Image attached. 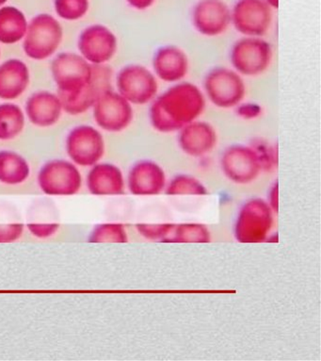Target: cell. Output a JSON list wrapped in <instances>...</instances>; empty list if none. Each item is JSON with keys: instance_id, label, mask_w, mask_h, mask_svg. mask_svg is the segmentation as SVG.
I'll return each instance as SVG.
<instances>
[{"instance_id": "cell-1", "label": "cell", "mask_w": 321, "mask_h": 361, "mask_svg": "<svg viewBox=\"0 0 321 361\" xmlns=\"http://www.w3.org/2000/svg\"><path fill=\"white\" fill-rule=\"evenodd\" d=\"M205 108L206 97L199 87L180 81L153 100L151 125L158 133H175L199 119Z\"/></svg>"}, {"instance_id": "cell-2", "label": "cell", "mask_w": 321, "mask_h": 361, "mask_svg": "<svg viewBox=\"0 0 321 361\" xmlns=\"http://www.w3.org/2000/svg\"><path fill=\"white\" fill-rule=\"evenodd\" d=\"M203 87L209 102L220 109L237 107L246 94L242 75L227 67H215L210 70L206 75Z\"/></svg>"}, {"instance_id": "cell-3", "label": "cell", "mask_w": 321, "mask_h": 361, "mask_svg": "<svg viewBox=\"0 0 321 361\" xmlns=\"http://www.w3.org/2000/svg\"><path fill=\"white\" fill-rule=\"evenodd\" d=\"M230 61L239 75L256 77L269 69L272 61V47L262 37L244 36L232 47Z\"/></svg>"}, {"instance_id": "cell-4", "label": "cell", "mask_w": 321, "mask_h": 361, "mask_svg": "<svg viewBox=\"0 0 321 361\" xmlns=\"http://www.w3.org/2000/svg\"><path fill=\"white\" fill-rule=\"evenodd\" d=\"M38 184L44 195L71 197L80 192L82 176L77 166L64 159H53L41 168Z\"/></svg>"}, {"instance_id": "cell-5", "label": "cell", "mask_w": 321, "mask_h": 361, "mask_svg": "<svg viewBox=\"0 0 321 361\" xmlns=\"http://www.w3.org/2000/svg\"><path fill=\"white\" fill-rule=\"evenodd\" d=\"M116 84L118 93L132 105L147 104L158 94L155 74L139 64L125 66L117 75Z\"/></svg>"}, {"instance_id": "cell-6", "label": "cell", "mask_w": 321, "mask_h": 361, "mask_svg": "<svg viewBox=\"0 0 321 361\" xmlns=\"http://www.w3.org/2000/svg\"><path fill=\"white\" fill-rule=\"evenodd\" d=\"M26 33L25 52L30 58L39 61L50 57L63 39L61 25L49 15H39L33 18Z\"/></svg>"}, {"instance_id": "cell-7", "label": "cell", "mask_w": 321, "mask_h": 361, "mask_svg": "<svg viewBox=\"0 0 321 361\" xmlns=\"http://www.w3.org/2000/svg\"><path fill=\"white\" fill-rule=\"evenodd\" d=\"M272 18V9L265 0H237L231 9V24L245 37H263Z\"/></svg>"}, {"instance_id": "cell-8", "label": "cell", "mask_w": 321, "mask_h": 361, "mask_svg": "<svg viewBox=\"0 0 321 361\" xmlns=\"http://www.w3.org/2000/svg\"><path fill=\"white\" fill-rule=\"evenodd\" d=\"M92 66L74 53H63L52 63V75L58 88V97L77 94L90 80Z\"/></svg>"}, {"instance_id": "cell-9", "label": "cell", "mask_w": 321, "mask_h": 361, "mask_svg": "<svg viewBox=\"0 0 321 361\" xmlns=\"http://www.w3.org/2000/svg\"><path fill=\"white\" fill-rule=\"evenodd\" d=\"M273 223L272 212L264 200H250L237 217L234 235L241 243H258L266 239Z\"/></svg>"}, {"instance_id": "cell-10", "label": "cell", "mask_w": 321, "mask_h": 361, "mask_svg": "<svg viewBox=\"0 0 321 361\" xmlns=\"http://www.w3.org/2000/svg\"><path fill=\"white\" fill-rule=\"evenodd\" d=\"M111 70L104 64H93L90 80L77 94L58 97L66 113L77 116L94 107L99 97L111 90Z\"/></svg>"}, {"instance_id": "cell-11", "label": "cell", "mask_w": 321, "mask_h": 361, "mask_svg": "<svg viewBox=\"0 0 321 361\" xmlns=\"http://www.w3.org/2000/svg\"><path fill=\"white\" fill-rule=\"evenodd\" d=\"M66 151L74 164L80 166H94L104 155V139L96 128L80 126L67 136Z\"/></svg>"}, {"instance_id": "cell-12", "label": "cell", "mask_w": 321, "mask_h": 361, "mask_svg": "<svg viewBox=\"0 0 321 361\" xmlns=\"http://www.w3.org/2000/svg\"><path fill=\"white\" fill-rule=\"evenodd\" d=\"M94 108L96 124L110 133H120L132 122V104L111 90L99 97Z\"/></svg>"}, {"instance_id": "cell-13", "label": "cell", "mask_w": 321, "mask_h": 361, "mask_svg": "<svg viewBox=\"0 0 321 361\" xmlns=\"http://www.w3.org/2000/svg\"><path fill=\"white\" fill-rule=\"evenodd\" d=\"M220 164L225 175L237 184L253 183L262 171L255 150L244 145L229 147L222 154Z\"/></svg>"}, {"instance_id": "cell-14", "label": "cell", "mask_w": 321, "mask_h": 361, "mask_svg": "<svg viewBox=\"0 0 321 361\" xmlns=\"http://www.w3.org/2000/svg\"><path fill=\"white\" fill-rule=\"evenodd\" d=\"M192 24L200 35L217 37L231 25V9L223 0H199L192 10Z\"/></svg>"}, {"instance_id": "cell-15", "label": "cell", "mask_w": 321, "mask_h": 361, "mask_svg": "<svg viewBox=\"0 0 321 361\" xmlns=\"http://www.w3.org/2000/svg\"><path fill=\"white\" fill-rule=\"evenodd\" d=\"M78 47L86 60L93 64H104L116 53V36L108 27L94 25L83 30Z\"/></svg>"}, {"instance_id": "cell-16", "label": "cell", "mask_w": 321, "mask_h": 361, "mask_svg": "<svg viewBox=\"0 0 321 361\" xmlns=\"http://www.w3.org/2000/svg\"><path fill=\"white\" fill-rule=\"evenodd\" d=\"M153 74L168 83H178L188 75L189 61L186 52L180 47H161L153 58Z\"/></svg>"}, {"instance_id": "cell-17", "label": "cell", "mask_w": 321, "mask_h": 361, "mask_svg": "<svg viewBox=\"0 0 321 361\" xmlns=\"http://www.w3.org/2000/svg\"><path fill=\"white\" fill-rule=\"evenodd\" d=\"M127 185L133 195H158L165 189V172L152 161L137 162L128 173Z\"/></svg>"}, {"instance_id": "cell-18", "label": "cell", "mask_w": 321, "mask_h": 361, "mask_svg": "<svg viewBox=\"0 0 321 361\" xmlns=\"http://www.w3.org/2000/svg\"><path fill=\"white\" fill-rule=\"evenodd\" d=\"M218 136L209 123L194 121L180 130L178 142L184 153L191 157H202L211 152L217 145Z\"/></svg>"}, {"instance_id": "cell-19", "label": "cell", "mask_w": 321, "mask_h": 361, "mask_svg": "<svg viewBox=\"0 0 321 361\" xmlns=\"http://www.w3.org/2000/svg\"><path fill=\"white\" fill-rule=\"evenodd\" d=\"M87 187L92 195L99 197L118 195L125 191V178L116 165L96 164L87 176Z\"/></svg>"}, {"instance_id": "cell-20", "label": "cell", "mask_w": 321, "mask_h": 361, "mask_svg": "<svg viewBox=\"0 0 321 361\" xmlns=\"http://www.w3.org/2000/svg\"><path fill=\"white\" fill-rule=\"evenodd\" d=\"M58 97L49 92H38L27 100L26 111L32 124L39 127H50L57 123L61 114Z\"/></svg>"}, {"instance_id": "cell-21", "label": "cell", "mask_w": 321, "mask_h": 361, "mask_svg": "<svg viewBox=\"0 0 321 361\" xmlns=\"http://www.w3.org/2000/svg\"><path fill=\"white\" fill-rule=\"evenodd\" d=\"M29 81V69L23 61L15 59L5 61L0 66V99H18L24 93Z\"/></svg>"}, {"instance_id": "cell-22", "label": "cell", "mask_w": 321, "mask_h": 361, "mask_svg": "<svg viewBox=\"0 0 321 361\" xmlns=\"http://www.w3.org/2000/svg\"><path fill=\"white\" fill-rule=\"evenodd\" d=\"M30 173V165L23 157L13 151H0V183L19 185L27 180Z\"/></svg>"}, {"instance_id": "cell-23", "label": "cell", "mask_w": 321, "mask_h": 361, "mask_svg": "<svg viewBox=\"0 0 321 361\" xmlns=\"http://www.w3.org/2000/svg\"><path fill=\"white\" fill-rule=\"evenodd\" d=\"M27 24L20 11L13 7L0 9V42L15 44L26 35Z\"/></svg>"}, {"instance_id": "cell-24", "label": "cell", "mask_w": 321, "mask_h": 361, "mask_svg": "<svg viewBox=\"0 0 321 361\" xmlns=\"http://www.w3.org/2000/svg\"><path fill=\"white\" fill-rule=\"evenodd\" d=\"M24 114L15 104L0 105V140L7 141L15 138L23 130Z\"/></svg>"}, {"instance_id": "cell-25", "label": "cell", "mask_w": 321, "mask_h": 361, "mask_svg": "<svg viewBox=\"0 0 321 361\" xmlns=\"http://www.w3.org/2000/svg\"><path fill=\"white\" fill-rule=\"evenodd\" d=\"M127 233L121 224H101L94 226L89 235L88 240L94 243H127Z\"/></svg>"}, {"instance_id": "cell-26", "label": "cell", "mask_w": 321, "mask_h": 361, "mask_svg": "<svg viewBox=\"0 0 321 361\" xmlns=\"http://www.w3.org/2000/svg\"><path fill=\"white\" fill-rule=\"evenodd\" d=\"M166 194L203 195L208 194V191L203 184L194 176L180 175L175 176L166 187Z\"/></svg>"}, {"instance_id": "cell-27", "label": "cell", "mask_w": 321, "mask_h": 361, "mask_svg": "<svg viewBox=\"0 0 321 361\" xmlns=\"http://www.w3.org/2000/svg\"><path fill=\"white\" fill-rule=\"evenodd\" d=\"M56 12L66 20L83 18L89 8L88 0H55Z\"/></svg>"}, {"instance_id": "cell-28", "label": "cell", "mask_w": 321, "mask_h": 361, "mask_svg": "<svg viewBox=\"0 0 321 361\" xmlns=\"http://www.w3.org/2000/svg\"><path fill=\"white\" fill-rule=\"evenodd\" d=\"M170 240L180 243H206L209 240V232L203 226H180L177 228L175 237Z\"/></svg>"}, {"instance_id": "cell-29", "label": "cell", "mask_w": 321, "mask_h": 361, "mask_svg": "<svg viewBox=\"0 0 321 361\" xmlns=\"http://www.w3.org/2000/svg\"><path fill=\"white\" fill-rule=\"evenodd\" d=\"M252 147L258 156L262 171H270L277 165V152L269 142L258 140Z\"/></svg>"}, {"instance_id": "cell-30", "label": "cell", "mask_w": 321, "mask_h": 361, "mask_svg": "<svg viewBox=\"0 0 321 361\" xmlns=\"http://www.w3.org/2000/svg\"><path fill=\"white\" fill-rule=\"evenodd\" d=\"M27 228L33 237L44 240L54 236L60 229V224L39 221L27 223Z\"/></svg>"}, {"instance_id": "cell-31", "label": "cell", "mask_w": 321, "mask_h": 361, "mask_svg": "<svg viewBox=\"0 0 321 361\" xmlns=\"http://www.w3.org/2000/svg\"><path fill=\"white\" fill-rule=\"evenodd\" d=\"M24 234V225L21 223L0 224V243L18 242Z\"/></svg>"}, {"instance_id": "cell-32", "label": "cell", "mask_w": 321, "mask_h": 361, "mask_svg": "<svg viewBox=\"0 0 321 361\" xmlns=\"http://www.w3.org/2000/svg\"><path fill=\"white\" fill-rule=\"evenodd\" d=\"M139 233L142 236L149 238V239H159V238H165L169 236L170 232L174 229V226H151V225H139L137 226Z\"/></svg>"}, {"instance_id": "cell-33", "label": "cell", "mask_w": 321, "mask_h": 361, "mask_svg": "<svg viewBox=\"0 0 321 361\" xmlns=\"http://www.w3.org/2000/svg\"><path fill=\"white\" fill-rule=\"evenodd\" d=\"M237 113L244 119H256V117L260 116L261 108L258 105L253 104V103H247V104L244 105L239 104L237 106Z\"/></svg>"}, {"instance_id": "cell-34", "label": "cell", "mask_w": 321, "mask_h": 361, "mask_svg": "<svg viewBox=\"0 0 321 361\" xmlns=\"http://www.w3.org/2000/svg\"><path fill=\"white\" fill-rule=\"evenodd\" d=\"M127 1L134 9L145 11L152 7L156 0H127Z\"/></svg>"}, {"instance_id": "cell-35", "label": "cell", "mask_w": 321, "mask_h": 361, "mask_svg": "<svg viewBox=\"0 0 321 361\" xmlns=\"http://www.w3.org/2000/svg\"><path fill=\"white\" fill-rule=\"evenodd\" d=\"M270 208H273L275 211H277V204H278V184H275V186L272 187V191L270 192Z\"/></svg>"}, {"instance_id": "cell-36", "label": "cell", "mask_w": 321, "mask_h": 361, "mask_svg": "<svg viewBox=\"0 0 321 361\" xmlns=\"http://www.w3.org/2000/svg\"><path fill=\"white\" fill-rule=\"evenodd\" d=\"M269 6L272 8V10L278 9L279 8V0H265Z\"/></svg>"}, {"instance_id": "cell-37", "label": "cell", "mask_w": 321, "mask_h": 361, "mask_svg": "<svg viewBox=\"0 0 321 361\" xmlns=\"http://www.w3.org/2000/svg\"><path fill=\"white\" fill-rule=\"evenodd\" d=\"M6 1L7 0H0V6H1V5H4Z\"/></svg>"}]
</instances>
